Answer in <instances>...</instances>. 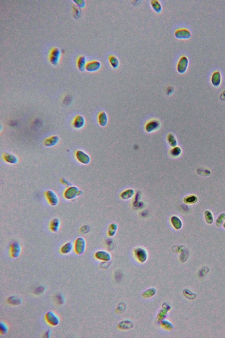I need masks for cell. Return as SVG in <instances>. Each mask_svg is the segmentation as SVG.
I'll return each mask as SVG.
<instances>
[{"instance_id":"21","label":"cell","mask_w":225,"mask_h":338,"mask_svg":"<svg viewBox=\"0 0 225 338\" xmlns=\"http://www.w3.org/2000/svg\"><path fill=\"white\" fill-rule=\"evenodd\" d=\"M135 191L133 189H129L124 191L121 194V197L123 200H127L132 198L134 195Z\"/></svg>"},{"instance_id":"13","label":"cell","mask_w":225,"mask_h":338,"mask_svg":"<svg viewBox=\"0 0 225 338\" xmlns=\"http://www.w3.org/2000/svg\"><path fill=\"white\" fill-rule=\"evenodd\" d=\"M4 160L8 164H15L18 162V159L15 155L10 152H5L3 155Z\"/></svg>"},{"instance_id":"6","label":"cell","mask_w":225,"mask_h":338,"mask_svg":"<svg viewBox=\"0 0 225 338\" xmlns=\"http://www.w3.org/2000/svg\"><path fill=\"white\" fill-rule=\"evenodd\" d=\"M135 255L136 258L140 262H145L147 259V252L143 248H138L135 249Z\"/></svg>"},{"instance_id":"29","label":"cell","mask_w":225,"mask_h":338,"mask_svg":"<svg viewBox=\"0 0 225 338\" xmlns=\"http://www.w3.org/2000/svg\"><path fill=\"white\" fill-rule=\"evenodd\" d=\"M197 198L195 196H190V197L186 198L185 199V202L187 203H193L195 202Z\"/></svg>"},{"instance_id":"10","label":"cell","mask_w":225,"mask_h":338,"mask_svg":"<svg viewBox=\"0 0 225 338\" xmlns=\"http://www.w3.org/2000/svg\"><path fill=\"white\" fill-rule=\"evenodd\" d=\"M189 61L186 56H183L180 59L177 65V71L180 73H185L187 69Z\"/></svg>"},{"instance_id":"14","label":"cell","mask_w":225,"mask_h":338,"mask_svg":"<svg viewBox=\"0 0 225 338\" xmlns=\"http://www.w3.org/2000/svg\"><path fill=\"white\" fill-rule=\"evenodd\" d=\"M84 124L85 120L83 116L81 115H78L75 118L73 122V126L75 128L80 129L84 126Z\"/></svg>"},{"instance_id":"9","label":"cell","mask_w":225,"mask_h":338,"mask_svg":"<svg viewBox=\"0 0 225 338\" xmlns=\"http://www.w3.org/2000/svg\"><path fill=\"white\" fill-rule=\"evenodd\" d=\"M95 257L97 260L101 261L109 262L111 259V255L108 252L104 250H99L95 253Z\"/></svg>"},{"instance_id":"31","label":"cell","mask_w":225,"mask_h":338,"mask_svg":"<svg viewBox=\"0 0 225 338\" xmlns=\"http://www.w3.org/2000/svg\"><path fill=\"white\" fill-rule=\"evenodd\" d=\"M224 227H225V224H224Z\"/></svg>"},{"instance_id":"27","label":"cell","mask_w":225,"mask_h":338,"mask_svg":"<svg viewBox=\"0 0 225 338\" xmlns=\"http://www.w3.org/2000/svg\"><path fill=\"white\" fill-rule=\"evenodd\" d=\"M163 327L167 329H171L172 328L171 326V324L169 321L167 320H163L161 323Z\"/></svg>"},{"instance_id":"30","label":"cell","mask_w":225,"mask_h":338,"mask_svg":"<svg viewBox=\"0 0 225 338\" xmlns=\"http://www.w3.org/2000/svg\"><path fill=\"white\" fill-rule=\"evenodd\" d=\"M61 181L63 184H65V185H67V186H69H69H70V185H71V184H70V183L69 182V181H68L67 180L65 179V178H62V179H61Z\"/></svg>"},{"instance_id":"16","label":"cell","mask_w":225,"mask_h":338,"mask_svg":"<svg viewBox=\"0 0 225 338\" xmlns=\"http://www.w3.org/2000/svg\"><path fill=\"white\" fill-rule=\"evenodd\" d=\"M74 248V245L71 242L65 243L62 246L60 249V252L63 255H67L71 252Z\"/></svg>"},{"instance_id":"25","label":"cell","mask_w":225,"mask_h":338,"mask_svg":"<svg viewBox=\"0 0 225 338\" xmlns=\"http://www.w3.org/2000/svg\"><path fill=\"white\" fill-rule=\"evenodd\" d=\"M8 326L4 322L2 321L0 323V333L1 335H5L8 332Z\"/></svg>"},{"instance_id":"4","label":"cell","mask_w":225,"mask_h":338,"mask_svg":"<svg viewBox=\"0 0 225 338\" xmlns=\"http://www.w3.org/2000/svg\"><path fill=\"white\" fill-rule=\"evenodd\" d=\"M46 198L48 203L52 206H56L59 204V199L55 192L51 190H47L45 193Z\"/></svg>"},{"instance_id":"24","label":"cell","mask_w":225,"mask_h":338,"mask_svg":"<svg viewBox=\"0 0 225 338\" xmlns=\"http://www.w3.org/2000/svg\"><path fill=\"white\" fill-rule=\"evenodd\" d=\"M118 226L115 223H112L109 226L108 230V234L110 236H113L115 235L117 231Z\"/></svg>"},{"instance_id":"12","label":"cell","mask_w":225,"mask_h":338,"mask_svg":"<svg viewBox=\"0 0 225 338\" xmlns=\"http://www.w3.org/2000/svg\"><path fill=\"white\" fill-rule=\"evenodd\" d=\"M101 67V63L97 60H93L87 63L85 69L90 72H94L99 70Z\"/></svg>"},{"instance_id":"17","label":"cell","mask_w":225,"mask_h":338,"mask_svg":"<svg viewBox=\"0 0 225 338\" xmlns=\"http://www.w3.org/2000/svg\"><path fill=\"white\" fill-rule=\"evenodd\" d=\"M49 226L50 229L52 232H58L60 228V220L57 218L53 219L50 223Z\"/></svg>"},{"instance_id":"2","label":"cell","mask_w":225,"mask_h":338,"mask_svg":"<svg viewBox=\"0 0 225 338\" xmlns=\"http://www.w3.org/2000/svg\"><path fill=\"white\" fill-rule=\"evenodd\" d=\"M86 247V242L85 239L81 237L77 238L74 244V249L76 253L78 255H82L85 252Z\"/></svg>"},{"instance_id":"23","label":"cell","mask_w":225,"mask_h":338,"mask_svg":"<svg viewBox=\"0 0 225 338\" xmlns=\"http://www.w3.org/2000/svg\"><path fill=\"white\" fill-rule=\"evenodd\" d=\"M109 62L111 63V65L113 68H117L118 67L119 65V61L118 59L115 56L111 55L109 57Z\"/></svg>"},{"instance_id":"26","label":"cell","mask_w":225,"mask_h":338,"mask_svg":"<svg viewBox=\"0 0 225 338\" xmlns=\"http://www.w3.org/2000/svg\"><path fill=\"white\" fill-rule=\"evenodd\" d=\"M106 116H104V113H101L99 116V123L102 126H104V124L106 123Z\"/></svg>"},{"instance_id":"20","label":"cell","mask_w":225,"mask_h":338,"mask_svg":"<svg viewBox=\"0 0 225 338\" xmlns=\"http://www.w3.org/2000/svg\"><path fill=\"white\" fill-rule=\"evenodd\" d=\"M171 221L172 226L176 229L179 230L181 228L182 226V223L179 218L174 216L171 217Z\"/></svg>"},{"instance_id":"1","label":"cell","mask_w":225,"mask_h":338,"mask_svg":"<svg viewBox=\"0 0 225 338\" xmlns=\"http://www.w3.org/2000/svg\"><path fill=\"white\" fill-rule=\"evenodd\" d=\"M80 191L77 186H69L64 191L63 194L64 198L69 200H74L78 196H80Z\"/></svg>"},{"instance_id":"7","label":"cell","mask_w":225,"mask_h":338,"mask_svg":"<svg viewBox=\"0 0 225 338\" xmlns=\"http://www.w3.org/2000/svg\"><path fill=\"white\" fill-rule=\"evenodd\" d=\"M61 56V51L59 49L54 48L52 49L49 53V59L52 64L55 65L59 62Z\"/></svg>"},{"instance_id":"28","label":"cell","mask_w":225,"mask_h":338,"mask_svg":"<svg viewBox=\"0 0 225 338\" xmlns=\"http://www.w3.org/2000/svg\"><path fill=\"white\" fill-rule=\"evenodd\" d=\"M205 215H206L205 216H206V219L207 221V222L209 223H212V221H213L212 214L210 212L207 211L206 212V213H205Z\"/></svg>"},{"instance_id":"19","label":"cell","mask_w":225,"mask_h":338,"mask_svg":"<svg viewBox=\"0 0 225 338\" xmlns=\"http://www.w3.org/2000/svg\"><path fill=\"white\" fill-rule=\"evenodd\" d=\"M221 77L220 73L219 71H216L213 73L212 77V84L216 86H218L221 83Z\"/></svg>"},{"instance_id":"5","label":"cell","mask_w":225,"mask_h":338,"mask_svg":"<svg viewBox=\"0 0 225 338\" xmlns=\"http://www.w3.org/2000/svg\"><path fill=\"white\" fill-rule=\"evenodd\" d=\"M75 156L77 160L83 164H88L90 163V156L84 151L78 150L76 152Z\"/></svg>"},{"instance_id":"18","label":"cell","mask_w":225,"mask_h":338,"mask_svg":"<svg viewBox=\"0 0 225 338\" xmlns=\"http://www.w3.org/2000/svg\"><path fill=\"white\" fill-rule=\"evenodd\" d=\"M86 64V58L85 56H80L78 58L77 60V67L79 70L81 71H84Z\"/></svg>"},{"instance_id":"22","label":"cell","mask_w":225,"mask_h":338,"mask_svg":"<svg viewBox=\"0 0 225 338\" xmlns=\"http://www.w3.org/2000/svg\"><path fill=\"white\" fill-rule=\"evenodd\" d=\"M151 5L154 10L157 13L161 12L162 6L160 3L157 0H152L151 2Z\"/></svg>"},{"instance_id":"11","label":"cell","mask_w":225,"mask_h":338,"mask_svg":"<svg viewBox=\"0 0 225 338\" xmlns=\"http://www.w3.org/2000/svg\"><path fill=\"white\" fill-rule=\"evenodd\" d=\"M175 36L180 39H187L191 37V34L188 30L186 29H180L175 32Z\"/></svg>"},{"instance_id":"15","label":"cell","mask_w":225,"mask_h":338,"mask_svg":"<svg viewBox=\"0 0 225 338\" xmlns=\"http://www.w3.org/2000/svg\"><path fill=\"white\" fill-rule=\"evenodd\" d=\"M59 140V137L57 136H53L48 138L45 140L44 144L48 147H52L57 144Z\"/></svg>"},{"instance_id":"8","label":"cell","mask_w":225,"mask_h":338,"mask_svg":"<svg viewBox=\"0 0 225 338\" xmlns=\"http://www.w3.org/2000/svg\"><path fill=\"white\" fill-rule=\"evenodd\" d=\"M22 251V248L20 244L17 242H14L10 246V255L13 258H17L20 256Z\"/></svg>"},{"instance_id":"3","label":"cell","mask_w":225,"mask_h":338,"mask_svg":"<svg viewBox=\"0 0 225 338\" xmlns=\"http://www.w3.org/2000/svg\"><path fill=\"white\" fill-rule=\"evenodd\" d=\"M45 319L49 325L54 327L58 326L60 323V320L59 316L52 311H49L46 313Z\"/></svg>"}]
</instances>
